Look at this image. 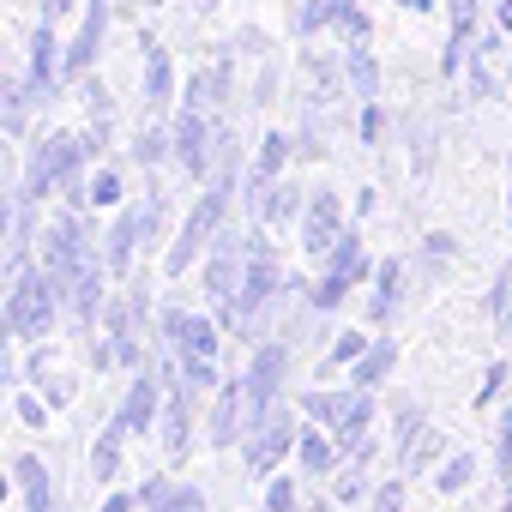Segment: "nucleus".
Returning a JSON list of instances; mask_svg holds the SVG:
<instances>
[{
    "label": "nucleus",
    "mask_w": 512,
    "mask_h": 512,
    "mask_svg": "<svg viewBox=\"0 0 512 512\" xmlns=\"http://www.w3.org/2000/svg\"><path fill=\"white\" fill-rule=\"evenodd\" d=\"M368 344H374L368 332H338V344H332V350L320 356V380H332L338 368H356V362L368 356Z\"/></svg>",
    "instance_id": "393cba45"
},
{
    "label": "nucleus",
    "mask_w": 512,
    "mask_h": 512,
    "mask_svg": "<svg viewBox=\"0 0 512 512\" xmlns=\"http://www.w3.org/2000/svg\"><path fill=\"white\" fill-rule=\"evenodd\" d=\"M169 488H175L169 476H145V482H139L133 494H139V506H145V512H163V500H169Z\"/></svg>",
    "instance_id": "58836bf2"
},
{
    "label": "nucleus",
    "mask_w": 512,
    "mask_h": 512,
    "mask_svg": "<svg viewBox=\"0 0 512 512\" xmlns=\"http://www.w3.org/2000/svg\"><path fill=\"white\" fill-rule=\"evenodd\" d=\"M506 380H512V362H488V368H482V386H476V398H470V404H476V410H488V404L506 392Z\"/></svg>",
    "instance_id": "72a5a7b5"
},
{
    "label": "nucleus",
    "mask_w": 512,
    "mask_h": 512,
    "mask_svg": "<svg viewBox=\"0 0 512 512\" xmlns=\"http://www.w3.org/2000/svg\"><path fill=\"white\" fill-rule=\"evenodd\" d=\"M332 500H338V506L374 500V488H368V464H338V476H332Z\"/></svg>",
    "instance_id": "c85d7f7f"
},
{
    "label": "nucleus",
    "mask_w": 512,
    "mask_h": 512,
    "mask_svg": "<svg viewBox=\"0 0 512 512\" xmlns=\"http://www.w3.org/2000/svg\"><path fill=\"white\" fill-rule=\"evenodd\" d=\"M494 25H500V31L512 37V0H494Z\"/></svg>",
    "instance_id": "09e8293b"
},
{
    "label": "nucleus",
    "mask_w": 512,
    "mask_h": 512,
    "mask_svg": "<svg viewBox=\"0 0 512 512\" xmlns=\"http://www.w3.org/2000/svg\"><path fill=\"white\" fill-rule=\"evenodd\" d=\"M139 49H145V85H139V97H145V121H151V115H163L169 97H175V67H169V49H163V43L139 37Z\"/></svg>",
    "instance_id": "4468645a"
},
{
    "label": "nucleus",
    "mask_w": 512,
    "mask_h": 512,
    "mask_svg": "<svg viewBox=\"0 0 512 512\" xmlns=\"http://www.w3.org/2000/svg\"><path fill=\"white\" fill-rule=\"evenodd\" d=\"M362 278H374V266H368V247H362V235H356V223L344 229V241L326 253V260H320V278L308 284V308L314 314H332Z\"/></svg>",
    "instance_id": "20e7f679"
},
{
    "label": "nucleus",
    "mask_w": 512,
    "mask_h": 512,
    "mask_svg": "<svg viewBox=\"0 0 512 512\" xmlns=\"http://www.w3.org/2000/svg\"><path fill=\"white\" fill-rule=\"evenodd\" d=\"M404 308V260H386L374 266V296H368V320L374 326H392Z\"/></svg>",
    "instance_id": "f3484780"
},
{
    "label": "nucleus",
    "mask_w": 512,
    "mask_h": 512,
    "mask_svg": "<svg viewBox=\"0 0 512 512\" xmlns=\"http://www.w3.org/2000/svg\"><path fill=\"white\" fill-rule=\"evenodd\" d=\"M338 13H344V0H302L296 7V19H290V31L308 43L314 31H326V25H338Z\"/></svg>",
    "instance_id": "a878e982"
},
{
    "label": "nucleus",
    "mask_w": 512,
    "mask_h": 512,
    "mask_svg": "<svg viewBox=\"0 0 512 512\" xmlns=\"http://www.w3.org/2000/svg\"><path fill=\"white\" fill-rule=\"evenodd\" d=\"M392 368H398V338H374V344H368V356L350 368V386H368V392H374Z\"/></svg>",
    "instance_id": "aec40b11"
},
{
    "label": "nucleus",
    "mask_w": 512,
    "mask_h": 512,
    "mask_svg": "<svg viewBox=\"0 0 512 512\" xmlns=\"http://www.w3.org/2000/svg\"><path fill=\"white\" fill-rule=\"evenodd\" d=\"M296 440H302V416H296L290 404H278L260 428L241 440V464H247V476H260V482H266V476L290 458V446H296Z\"/></svg>",
    "instance_id": "39448f33"
},
{
    "label": "nucleus",
    "mask_w": 512,
    "mask_h": 512,
    "mask_svg": "<svg viewBox=\"0 0 512 512\" xmlns=\"http://www.w3.org/2000/svg\"><path fill=\"white\" fill-rule=\"evenodd\" d=\"M247 211H253V223H266L272 235H284V229H302V217H308V193H302L290 175H278L272 187L247 193Z\"/></svg>",
    "instance_id": "1a4fd4ad"
},
{
    "label": "nucleus",
    "mask_w": 512,
    "mask_h": 512,
    "mask_svg": "<svg viewBox=\"0 0 512 512\" xmlns=\"http://www.w3.org/2000/svg\"><path fill=\"white\" fill-rule=\"evenodd\" d=\"M85 187H91V205H121V169L97 163V169L85 175Z\"/></svg>",
    "instance_id": "2f4dec72"
},
{
    "label": "nucleus",
    "mask_w": 512,
    "mask_h": 512,
    "mask_svg": "<svg viewBox=\"0 0 512 512\" xmlns=\"http://www.w3.org/2000/svg\"><path fill=\"white\" fill-rule=\"evenodd\" d=\"M175 157V139H169V127H139L133 133V163H145V169H157V163H169Z\"/></svg>",
    "instance_id": "bb28decb"
},
{
    "label": "nucleus",
    "mask_w": 512,
    "mask_h": 512,
    "mask_svg": "<svg viewBox=\"0 0 512 512\" xmlns=\"http://www.w3.org/2000/svg\"><path fill=\"white\" fill-rule=\"evenodd\" d=\"M73 13V0H43V25H61Z\"/></svg>",
    "instance_id": "de8ad7c7"
},
{
    "label": "nucleus",
    "mask_w": 512,
    "mask_h": 512,
    "mask_svg": "<svg viewBox=\"0 0 512 512\" xmlns=\"http://www.w3.org/2000/svg\"><path fill=\"white\" fill-rule=\"evenodd\" d=\"M163 512H205V494H199L193 482H175L169 500H163Z\"/></svg>",
    "instance_id": "ea45409f"
},
{
    "label": "nucleus",
    "mask_w": 512,
    "mask_h": 512,
    "mask_svg": "<svg viewBox=\"0 0 512 512\" xmlns=\"http://www.w3.org/2000/svg\"><path fill=\"white\" fill-rule=\"evenodd\" d=\"M488 326L506 338L512 332V260L500 266V278H494V290H488Z\"/></svg>",
    "instance_id": "c756f323"
},
{
    "label": "nucleus",
    "mask_w": 512,
    "mask_h": 512,
    "mask_svg": "<svg viewBox=\"0 0 512 512\" xmlns=\"http://www.w3.org/2000/svg\"><path fill=\"white\" fill-rule=\"evenodd\" d=\"M85 169V151H79V133H67V127H55V133H43L37 145H31V157H25V181L13 187V199H31V205H43L55 187H67L73 175Z\"/></svg>",
    "instance_id": "7ed1b4c3"
},
{
    "label": "nucleus",
    "mask_w": 512,
    "mask_h": 512,
    "mask_svg": "<svg viewBox=\"0 0 512 512\" xmlns=\"http://www.w3.org/2000/svg\"><path fill=\"white\" fill-rule=\"evenodd\" d=\"M332 31H338V43H344V49H356V43H368V13L356 7V0H344V13H338V25H332Z\"/></svg>",
    "instance_id": "473e14b6"
},
{
    "label": "nucleus",
    "mask_w": 512,
    "mask_h": 512,
    "mask_svg": "<svg viewBox=\"0 0 512 512\" xmlns=\"http://www.w3.org/2000/svg\"><path fill=\"white\" fill-rule=\"evenodd\" d=\"M398 7H404V13H434L440 0H398Z\"/></svg>",
    "instance_id": "8fccbe9b"
},
{
    "label": "nucleus",
    "mask_w": 512,
    "mask_h": 512,
    "mask_svg": "<svg viewBox=\"0 0 512 512\" xmlns=\"http://www.w3.org/2000/svg\"><path fill=\"white\" fill-rule=\"evenodd\" d=\"M302 79H308V103H332L338 91H344V73H338V61L332 55H302Z\"/></svg>",
    "instance_id": "6ab92c4d"
},
{
    "label": "nucleus",
    "mask_w": 512,
    "mask_h": 512,
    "mask_svg": "<svg viewBox=\"0 0 512 512\" xmlns=\"http://www.w3.org/2000/svg\"><path fill=\"white\" fill-rule=\"evenodd\" d=\"M181 386H187L193 398L217 392V386H223V380H217V362H181Z\"/></svg>",
    "instance_id": "c9c22d12"
},
{
    "label": "nucleus",
    "mask_w": 512,
    "mask_h": 512,
    "mask_svg": "<svg viewBox=\"0 0 512 512\" xmlns=\"http://www.w3.org/2000/svg\"><path fill=\"white\" fill-rule=\"evenodd\" d=\"M422 434H428V416H422V404H398V410H392V452L404 458V452H410Z\"/></svg>",
    "instance_id": "cd10ccee"
},
{
    "label": "nucleus",
    "mask_w": 512,
    "mask_h": 512,
    "mask_svg": "<svg viewBox=\"0 0 512 512\" xmlns=\"http://www.w3.org/2000/svg\"><path fill=\"white\" fill-rule=\"evenodd\" d=\"M13 410H19V422H25V428H49V404H43L37 392H25V386H19V392H13Z\"/></svg>",
    "instance_id": "4c0bfd02"
},
{
    "label": "nucleus",
    "mask_w": 512,
    "mask_h": 512,
    "mask_svg": "<svg viewBox=\"0 0 512 512\" xmlns=\"http://www.w3.org/2000/svg\"><path fill=\"white\" fill-rule=\"evenodd\" d=\"M446 13H452V37L470 43V31H476V0H446Z\"/></svg>",
    "instance_id": "a19ab883"
},
{
    "label": "nucleus",
    "mask_w": 512,
    "mask_h": 512,
    "mask_svg": "<svg viewBox=\"0 0 512 512\" xmlns=\"http://www.w3.org/2000/svg\"><path fill=\"white\" fill-rule=\"evenodd\" d=\"M163 398H169V380L157 374V362H145V368H133V386H127V398H121V410H115V428L133 440V434H151L157 422H163Z\"/></svg>",
    "instance_id": "423d86ee"
},
{
    "label": "nucleus",
    "mask_w": 512,
    "mask_h": 512,
    "mask_svg": "<svg viewBox=\"0 0 512 512\" xmlns=\"http://www.w3.org/2000/svg\"><path fill=\"white\" fill-rule=\"evenodd\" d=\"M31 109H37V91H31V79H13V85H7V103H0L7 139H25V121H31Z\"/></svg>",
    "instance_id": "5701e85b"
},
{
    "label": "nucleus",
    "mask_w": 512,
    "mask_h": 512,
    "mask_svg": "<svg viewBox=\"0 0 512 512\" xmlns=\"http://www.w3.org/2000/svg\"><path fill=\"white\" fill-rule=\"evenodd\" d=\"M506 211H512V157H506Z\"/></svg>",
    "instance_id": "3c124183"
},
{
    "label": "nucleus",
    "mask_w": 512,
    "mask_h": 512,
    "mask_svg": "<svg viewBox=\"0 0 512 512\" xmlns=\"http://www.w3.org/2000/svg\"><path fill=\"white\" fill-rule=\"evenodd\" d=\"M380 133H386V115H380V103H362V145H380Z\"/></svg>",
    "instance_id": "c03bdc74"
},
{
    "label": "nucleus",
    "mask_w": 512,
    "mask_h": 512,
    "mask_svg": "<svg viewBox=\"0 0 512 512\" xmlns=\"http://www.w3.org/2000/svg\"><path fill=\"white\" fill-rule=\"evenodd\" d=\"M103 37H109V0H91V7H85V25H79V37L67 43V79H85V73H91V61H97Z\"/></svg>",
    "instance_id": "ddd939ff"
},
{
    "label": "nucleus",
    "mask_w": 512,
    "mask_h": 512,
    "mask_svg": "<svg viewBox=\"0 0 512 512\" xmlns=\"http://www.w3.org/2000/svg\"><path fill=\"white\" fill-rule=\"evenodd\" d=\"M290 145H296V139H290L284 127H272V133L260 139V157H253V169L241 175V187H247V193H260V187H272V181H278V175L290 169ZM247 193H241V199H247Z\"/></svg>",
    "instance_id": "2eb2a0df"
},
{
    "label": "nucleus",
    "mask_w": 512,
    "mask_h": 512,
    "mask_svg": "<svg viewBox=\"0 0 512 512\" xmlns=\"http://www.w3.org/2000/svg\"><path fill=\"white\" fill-rule=\"evenodd\" d=\"M506 85H512V79H506Z\"/></svg>",
    "instance_id": "5fc2aeb1"
},
{
    "label": "nucleus",
    "mask_w": 512,
    "mask_h": 512,
    "mask_svg": "<svg viewBox=\"0 0 512 512\" xmlns=\"http://www.w3.org/2000/svg\"><path fill=\"white\" fill-rule=\"evenodd\" d=\"M422 253H428V266H434V260L446 266L452 253H458V241H452V235H422Z\"/></svg>",
    "instance_id": "a18cd8bd"
},
{
    "label": "nucleus",
    "mask_w": 512,
    "mask_h": 512,
    "mask_svg": "<svg viewBox=\"0 0 512 512\" xmlns=\"http://www.w3.org/2000/svg\"><path fill=\"white\" fill-rule=\"evenodd\" d=\"M344 199H338V187H314L308 193V217H302V229H296V241H302V253L308 260H326V253L344 241Z\"/></svg>",
    "instance_id": "6e6552de"
},
{
    "label": "nucleus",
    "mask_w": 512,
    "mask_h": 512,
    "mask_svg": "<svg viewBox=\"0 0 512 512\" xmlns=\"http://www.w3.org/2000/svg\"><path fill=\"white\" fill-rule=\"evenodd\" d=\"M296 464H302V476H338V464H344L338 434L308 416V422H302V440H296Z\"/></svg>",
    "instance_id": "f8f14e48"
},
{
    "label": "nucleus",
    "mask_w": 512,
    "mask_h": 512,
    "mask_svg": "<svg viewBox=\"0 0 512 512\" xmlns=\"http://www.w3.org/2000/svg\"><path fill=\"white\" fill-rule=\"evenodd\" d=\"M229 79H235L229 61L199 67V73L187 79V91H181V109H223V103H229Z\"/></svg>",
    "instance_id": "dca6fc26"
},
{
    "label": "nucleus",
    "mask_w": 512,
    "mask_h": 512,
    "mask_svg": "<svg viewBox=\"0 0 512 512\" xmlns=\"http://www.w3.org/2000/svg\"><path fill=\"white\" fill-rule=\"evenodd\" d=\"M121 446H127V434H121L115 422L91 440V476H97V488H115V476H121Z\"/></svg>",
    "instance_id": "412c9836"
},
{
    "label": "nucleus",
    "mask_w": 512,
    "mask_h": 512,
    "mask_svg": "<svg viewBox=\"0 0 512 512\" xmlns=\"http://www.w3.org/2000/svg\"><path fill=\"white\" fill-rule=\"evenodd\" d=\"M500 512H512V482H506V500H500Z\"/></svg>",
    "instance_id": "603ef678"
},
{
    "label": "nucleus",
    "mask_w": 512,
    "mask_h": 512,
    "mask_svg": "<svg viewBox=\"0 0 512 512\" xmlns=\"http://www.w3.org/2000/svg\"><path fill=\"white\" fill-rule=\"evenodd\" d=\"M103 512H139V494H121V488H109V500H103Z\"/></svg>",
    "instance_id": "49530a36"
},
{
    "label": "nucleus",
    "mask_w": 512,
    "mask_h": 512,
    "mask_svg": "<svg viewBox=\"0 0 512 512\" xmlns=\"http://www.w3.org/2000/svg\"><path fill=\"white\" fill-rule=\"evenodd\" d=\"M169 139H175V163L193 175V181H211V157H217V127H211V115L205 109H181L175 121H169Z\"/></svg>",
    "instance_id": "0eeeda50"
},
{
    "label": "nucleus",
    "mask_w": 512,
    "mask_h": 512,
    "mask_svg": "<svg viewBox=\"0 0 512 512\" xmlns=\"http://www.w3.org/2000/svg\"><path fill=\"white\" fill-rule=\"evenodd\" d=\"M235 440H247V386L241 380H223L217 398H211V416H205V446L211 452H229Z\"/></svg>",
    "instance_id": "9d476101"
},
{
    "label": "nucleus",
    "mask_w": 512,
    "mask_h": 512,
    "mask_svg": "<svg viewBox=\"0 0 512 512\" xmlns=\"http://www.w3.org/2000/svg\"><path fill=\"white\" fill-rule=\"evenodd\" d=\"M446 458H452V440H446V428H434V422H428V434L398 458V470H404V476H428V470H440Z\"/></svg>",
    "instance_id": "a211bd4d"
},
{
    "label": "nucleus",
    "mask_w": 512,
    "mask_h": 512,
    "mask_svg": "<svg viewBox=\"0 0 512 512\" xmlns=\"http://www.w3.org/2000/svg\"><path fill=\"white\" fill-rule=\"evenodd\" d=\"M266 512H302V488L290 482V470L266 476Z\"/></svg>",
    "instance_id": "7c9ffc66"
},
{
    "label": "nucleus",
    "mask_w": 512,
    "mask_h": 512,
    "mask_svg": "<svg viewBox=\"0 0 512 512\" xmlns=\"http://www.w3.org/2000/svg\"><path fill=\"white\" fill-rule=\"evenodd\" d=\"M61 308H67L61 284H55L43 266H31V272H19V278L7 284V302H0V326H7L13 344H43V338L55 332Z\"/></svg>",
    "instance_id": "f03ea898"
},
{
    "label": "nucleus",
    "mask_w": 512,
    "mask_h": 512,
    "mask_svg": "<svg viewBox=\"0 0 512 512\" xmlns=\"http://www.w3.org/2000/svg\"><path fill=\"white\" fill-rule=\"evenodd\" d=\"M470 97H500V79H494L476 55H470Z\"/></svg>",
    "instance_id": "37998d69"
},
{
    "label": "nucleus",
    "mask_w": 512,
    "mask_h": 512,
    "mask_svg": "<svg viewBox=\"0 0 512 512\" xmlns=\"http://www.w3.org/2000/svg\"><path fill=\"white\" fill-rule=\"evenodd\" d=\"M482 476V458L476 452H452L440 470H434V494H446V500H458V494H470V482Z\"/></svg>",
    "instance_id": "4be33fe9"
},
{
    "label": "nucleus",
    "mask_w": 512,
    "mask_h": 512,
    "mask_svg": "<svg viewBox=\"0 0 512 512\" xmlns=\"http://www.w3.org/2000/svg\"><path fill=\"white\" fill-rule=\"evenodd\" d=\"M308 512H332V506H326V500H314V506H308Z\"/></svg>",
    "instance_id": "864d4df0"
},
{
    "label": "nucleus",
    "mask_w": 512,
    "mask_h": 512,
    "mask_svg": "<svg viewBox=\"0 0 512 512\" xmlns=\"http://www.w3.org/2000/svg\"><path fill=\"white\" fill-rule=\"evenodd\" d=\"M79 97H85V115H91V121H115V103H109V85H103V79H85Z\"/></svg>",
    "instance_id": "e433bc0d"
},
{
    "label": "nucleus",
    "mask_w": 512,
    "mask_h": 512,
    "mask_svg": "<svg viewBox=\"0 0 512 512\" xmlns=\"http://www.w3.org/2000/svg\"><path fill=\"white\" fill-rule=\"evenodd\" d=\"M494 476L512 482V410H500V422H494Z\"/></svg>",
    "instance_id": "f704fd0d"
},
{
    "label": "nucleus",
    "mask_w": 512,
    "mask_h": 512,
    "mask_svg": "<svg viewBox=\"0 0 512 512\" xmlns=\"http://www.w3.org/2000/svg\"><path fill=\"white\" fill-rule=\"evenodd\" d=\"M139 247H145V199L121 205V211H115V223H109V235H103V260H109V272H115V278H133Z\"/></svg>",
    "instance_id": "9b49d317"
},
{
    "label": "nucleus",
    "mask_w": 512,
    "mask_h": 512,
    "mask_svg": "<svg viewBox=\"0 0 512 512\" xmlns=\"http://www.w3.org/2000/svg\"><path fill=\"white\" fill-rule=\"evenodd\" d=\"M235 181H241V169H235L229 133L217 127V169H211V181H199V199H193V211L181 217V229H175V241H169V253H163V278H181L193 260H205V247H211L217 229L229 223V193H235Z\"/></svg>",
    "instance_id": "f257e3e1"
},
{
    "label": "nucleus",
    "mask_w": 512,
    "mask_h": 512,
    "mask_svg": "<svg viewBox=\"0 0 512 512\" xmlns=\"http://www.w3.org/2000/svg\"><path fill=\"white\" fill-rule=\"evenodd\" d=\"M368 506H374V512H404V482H398V476H386V482L374 488V500H368Z\"/></svg>",
    "instance_id": "79ce46f5"
},
{
    "label": "nucleus",
    "mask_w": 512,
    "mask_h": 512,
    "mask_svg": "<svg viewBox=\"0 0 512 512\" xmlns=\"http://www.w3.org/2000/svg\"><path fill=\"white\" fill-rule=\"evenodd\" d=\"M344 73H350V85H356V97H362V103H374V97H380V67H374L368 43L344 49Z\"/></svg>",
    "instance_id": "b1692460"
}]
</instances>
